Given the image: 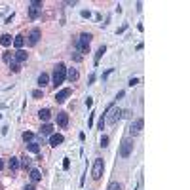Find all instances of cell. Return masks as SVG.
Listing matches in <instances>:
<instances>
[{
  "label": "cell",
  "instance_id": "1",
  "mask_svg": "<svg viewBox=\"0 0 190 190\" xmlns=\"http://www.w3.org/2000/svg\"><path fill=\"white\" fill-rule=\"evenodd\" d=\"M65 78H67V67H65L63 63H59V65L55 67V70H53V86H55V88L61 86V84L65 82Z\"/></svg>",
  "mask_w": 190,
  "mask_h": 190
},
{
  "label": "cell",
  "instance_id": "2",
  "mask_svg": "<svg viewBox=\"0 0 190 190\" xmlns=\"http://www.w3.org/2000/svg\"><path fill=\"white\" fill-rule=\"evenodd\" d=\"M91 34L89 32H84V34H80V38H78V52L80 53H88V50H89V42H91Z\"/></svg>",
  "mask_w": 190,
  "mask_h": 190
},
{
  "label": "cell",
  "instance_id": "3",
  "mask_svg": "<svg viewBox=\"0 0 190 190\" xmlns=\"http://www.w3.org/2000/svg\"><path fill=\"white\" fill-rule=\"evenodd\" d=\"M103 171H105V162L101 160V158H97L93 162V169H91V177L95 179V181H99L101 177H103Z\"/></svg>",
  "mask_w": 190,
  "mask_h": 190
},
{
  "label": "cell",
  "instance_id": "4",
  "mask_svg": "<svg viewBox=\"0 0 190 190\" xmlns=\"http://www.w3.org/2000/svg\"><path fill=\"white\" fill-rule=\"evenodd\" d=\"M131 152H133V141L124 139V141H122V145H120V156H122V158H128Z\"/></svg>",
  "mask_w": 190,
  "mask_h": 190
},
{
  "label": "cell",
  "instance_id": "5",
  "mask_svg": "<svg viewBox=\"0 0 190 190\" xmlns=\"http://www.w3.org/2000/svg\"><path fill=\"white\" fill-rule=\"evenodd\" d=\"M142 126H145V120H142V118H137V120H133L131 126H129V133L131 135H139L141 129H142Z\"/></svg>",
  "mask_w": 190,
  "mask_h": 190
},
{
  "label": "cell",
  "instance_id": "6",
  "mask_svg": "<svg viewBox=\"0 0 190 190\" xmlns=\"http://www.w3.org/2000/svg\"><path fill=\"white\" fill-rule=\"evenodd\" d=\"M70 93H72V89H70V88H65V89H61V91L55 95V101H57V103H65V101L70 97Z\"/></svg>",
  "mask_w": 190,
  "mask_h": 190
},
{
  "label": "cell",
  "instance_id": "7",
  "mask_svg": "<svg viewBox=\"0 0 190 190\" xmlns=\"http://www.w3.org/2000/svg\"><path fill=\"white\" fill-rule=\"evenodd\" d=\"M122 114H124V112H122L120 108H114V110H112V114L108 116V120H105V122H108V124H116V120H120Z\"/></svg>",
  "mask_w": 190,
  "mask_h": 190
},
{
  "label": "cell",
  "instance_id": "8",
  "mask_svg": "<svg viewBox=\"0 0 190 190\" xmlns=\"http://www.w3.org/2000/svg\"><path fill=\"white\" fill-rule=\"evenodd\" d=\"M57 124L61 128H67L68 126V114L67 112H57Z\"/></svg>",
  "mask_w": 190,
  "mask_h": 190
},
{
  "label": "cell",
  "instance_id": "9",
  "mask_svg": "<svg viewBox=\"0 0 190 190\" xmlns=\"http://www.w3.org/2000/svg\"><path fill=\"white\" fill-rule=\"evenodd\" d=\"M38 38H40V29H32L31 34H29V44L31 46H36L38 44Z\"/></svg>",
  "mask_w": 190,
  "mask_h": 190
},
{
  "label": "cell",
  "instance_id": "10",
  "mask_svg": "<svg viewBox=\"0 0 190 190\" xmlns=\"http://www.w3.org/2000/svg\"><path fill=\"white\" fill-rule=\"evenodd\" d=\"M63 141H65V137H63L61 133H55V135L50 137V145H52V147H57V145H61Z\"/></svg>",
  "mask_w": 190,
  "mask_h": 190
},
{
  "label": "cell",
  "instance_id": "11",
  "mask_svg": "<svg viewBox=\"0 0 190 190\" xmlns=\"http://www.w3.org/2000/svg\"><path fill=\"white\" fill-rule=\"evenodd\" d=\"M13 57H15V63H23V61H27V52L17 50V52L13 53Z\"/></svg>",
  "mask_w": 190,
  "mask_h": 190
},
{
  "label": "cell",
  "instance_id": "12",
  "mask_svg": "<svg viewBox=\"0 0 190 190\" xmlns=\"http://www.w3.org/2000/svg\"><path fill=\"white\" fill-rule=\"evenodd\" d=\"M13 46L17 48V50H21V48L25 46V36H23V34H17V36L13 38Z\"/></svg>",
  "mask_w": 190,
  "mask_h": 190
},
{
  "label": "cell",
  "instance_id": "13",
  "mask_svg": "<svg viewBox=\"0 0 190 190\" xmlns=\"http://www.w3.org/2000/svg\"><path fill=\"white\" fill-rule=\"evenodd\" d=\"M67 78H68L70 82H76V80H78V70H76V68H68V70H67Z\"/></svg>",
  "mask_w": 190,
  "mask_h": 190
},
{
  "label": "cell",
  "instance_id": "14",
  "mask_svg": "<svg viewBox=\"0 0 190 190\" xmlns=\"http://www.w3.org/2000/svg\"><path fill=\"white\" fill-rule=\"evenodd\" d=\"M38 116H40V120H44V122H48L52 118V112H50V108H42L40 112H38Z\"/></svg>",
  "mask_w": 190,
  "mask_h": 190
},
{
  "label": "cell",
  "instance_id": "15",
  "mask_svg": "<svg viewBox=\"0 0 190 190\" xmlns=\"http://www.w3.org/2000/svg\"><path fill=\"white\" fill-rule=\"evenodd\" d=\"M48 82H50V76H48L46 72H42V74L38 76V86L44 88V86H48Z\"/></svg>",
  "mask_w": 190,
  "mask_h": 190
},
{
  "label": "cell",
  "instance_id": "16",
  "mask_svg": "<svg viewBox=\"0 0 190 190\" xmlns=\"http://www.w3.org/2000/svg\"><path fill=\"white\" fill-rule=\"evenodd\" d=\"M40 179H42V173H40L38 169H31V181H32V182H38Z\"/></svg>",
  "mask_w": 190,
  "mask_h": 190
},
{
  "label": "cell",
  "instance_id": "17",
  "mask_svg": "<svg viewBox=\"0 0 190 190\" xmlns=\"http://www.w3.org/2000/svg\"><path fill=\"white\" fill-rule=\"evenodd\" d=\"M52 131H53V128H52L50 124H44V126L40 128V133H42V135H52Z\"/></svg>",
  "mask_w": 190,
  "mask_h": 190
},
{
  "label": "cell",
  "instance_id": "18",
  "mask_svg": "<svg viewBox=\"0 0 190 190\" xmlns=\"http://www.w3.org/2000/svg\"><path fill=\"white\" fill-rule=\"evenodd\" d=\"M8 168H10L12 171L17 169V168H19V160H17V158H10V160H8Z\"/></svg>",
  "mask_w": 190,
  "mask_h": 190
},
{
  "label": "cell",
  "instance_id": "19",
  "mask_svg": "<svg viewBox=\"0 0 190 190\" xmlns=\"http://www.w3.org/2000/svg\"><path fill=\"white\" fill-rule=\"evenodd\" d=\"M29 152H32V154H38L40 152V145H38V142H29Z\"/></svg>",
  "mask_w": 190,
  "mask_h": 190
},
{
  "label": "cell",
  "instance_id": "20",
  "mask_svg": "<svg viewBox=\"0 0 190 190\" xmlns=\"http://www.w3.org/2000/svg\"><path fill=\"white\" fill-rule=\"evenodd\" d=\"M0 44L8 48V46L12 44V36H10V34H2V36H0Z\"/></svg>",
  "mask_w": 190,
  "mask_h": 190
},
{
  "label": "cell",
  "instance_id": "21",
  "mask_svg": "<svg viewBox=\"0 0 190 190\" xmlns=\"http://www.w3.org/2000/svg\"><path fill=\"white\" fill-rule=\"evenodd\" d=\"M19 165H21L23 169H31V160H29L27 156H23V158H21V163H19Z\"/></svg>",
  "mask_w": 190,
  "mask_h": 190
},
{
  "label": "cell",
  "instance_id": "22",
  "mask_svg": "<svg viewBox=\"0 0 190 190\" xmlns=\"http://www.w3.org/2000/svg\"><path fill=\"white\" fill-rule=\"evenodd\" d=\"M38 13H40V8H34V6L29 8V17H31V19H36Z\"/></svg>",
  "mask_w": 190,
  "mask_h": 190
},
{
  "label": "cell",
  "instance_id": "23",
  "mask_svg": "<svg viewBox=\"0 0 190 190\" xmlns=\"http://www.w3.org/2000/svg\"><path fill=\"white\" fill-rule=\"evenodd\" d=\"M105 52H107V48H105V46H101L99 50H97V53H95V65L99 63V59L103 57V53H105Z\"/></svg>",
  "mask_w": 190,
  "mask_h": 190
},
{
  "label": "cell",
  "instance_id": "24",
  "mask_svg": "<svg viewBox=\"0 0 190 190\" xmlns=\"http://www.w3.org/2000/svg\"><path fill=\"white\" fill-rule=\"evenodd\" d=\"M32 139H34V135H32L31 131H25V133H23V141H25V142H32Z\"/></svg>",
  "mask_w": 190,
  "mask_h": 190
},
{
  "label": "cell",
  "instance_id": "25",
  "mask_svg": "<svg viewBox=\"0 0 190 190\" xmlns=\"http://www.w3.org/2000/svg\"><path fill=\"white\" fill-rule=\"evenodd\" d=\"M10 68H12V72H15V74H17V72H19V70H21V65L13 61V63H10Z\"/></svg>",
  "mask_w": 190,
  "mask_h": 190
},
{
  "label": "cell",
  "instance_id": "26",
  "mask_svg": "<svg viewBox=\"0 0 190 190\" xmlns=\"http://www.w3.org/2000/svg\"><path fill=\"white\" fill-rule=\"evenodd\" d=\"M2 59H4V63H12V53H10V52H4Z\"/></svg>",
  "mask_w": 190,
  "mask_h": 190
},
{
  "label": "cell",
  "instance_id": "27",
  "mask_svg": "<svg viewBox=\"0 0 190 190\" xmlns=\"http://www.w3.org/2000/svg\"><path fill=\"white\" fill-rule=\"evenodd\" d=\"M108 190H122V186L118 184V182H110L108 184Z\"/></svg>",
  "mask_w": 190,
  "mask_h": 190
},
{
  "label": "cell",
  "instance_id": "28",
  "mask_svg": "<svg viewBox=\"0 0 190 190\" xmlns=\"http://www.w3.org/2000/svg\"><path fill=\"white\" fill-rule=\"evenodd\" d=\"M42 95H44V93H42V89H34V91H32V97H34V99H40Z\"/></svg>",
  "mask_w": 190,
  "mask_h": 190
},
{
  "label": "cell",
  "instance_id": "29",
  "mask_svg": "<svg viewBox=\"0 0 190 190\" xmlns=\"http://www.w3.org/2000/svg\"><path fill=\"white\" fill-rule=\"evenodd\" d=\"M101 147H108V137H107V135L101 137Z\"/></svg>",
  "mask_w": 190,
  "mask_h": 190
},
{
  "label": "cell",
  "instance_id": "30",
  "mask_svg": "<svg viewBox=\"0 0 190 190\" xmlns=\"http://www.w3.org/2000/svg\"><path fill=\"white\" fill-rule=\"evenodd\" d=\"M31 6H34V8H40V6H42V0H32V2H31Z\"/></svg>",
  "mask_w": 190,
  "mask_h": 190
},
{
  "label": "cell",
  "instance_id": "31",
  "mask_svg": "<svg viewBox=\"0 0 190 190\" xmlns=\"http://www.w3.org/2000/svg\"><path fill=\"white\" fill-rule=\"evenodd\" d=\"M63 168H65V169H68V168H70V160H68V158H65V160H63Z\"/></svg>",
  "mask_w": 190,
  "mask_h": 190
},
{
  "label": "cell",
  "instance_id": "32",
  "mask_svg": "<svg viewBox=\"0 0 190 190\" xmlns=\"http://www.w3.org/2000/svg\"><path fill=\"white\" fill-rule=\"evenodd\" d=\"M137 84H139V78H131V80H129V86H131V88L137 86Z\"/></svg>",
  "mask_w": 190,
  "mask_h": 190
},
{
  "label": "cell",
  "instance_id": "33",
  "mask_svg": "<svg viewBox=\"0 0 190 190\" xmlns=\"http://www.w3.org/2000/svg\"><path fill=\"white\" fill-rule=\"evenodd\" d=\"M91 105H93V99H91V97H88V99H86V107H88V108H89V107H91Z\"/></svg>",
  "mask_w": 190,
  "mask_h": 190
},
{
  "label": "cell",
  "instance_id": "34",
  "mask_svg": "<svg viewBox=\"0 0 190 190\" xmlns=\"http://www.w3.org/2000/svg\"><path fill=\"white\" fill-rule=\"evenodd\" d=\"M112 70H114V68H108V70H107V72L103 74V78H108V76H110V72H112Z\"/></svg>",
  "mask_w": 190,
  "mask_h": 190
},
{
  "label": "cell",
  "instance_id": "35",
  "mask_svg": "<svg viewBox=\"0 0 190 190\" xmlns=\"http://www.w3.org/2000/svg\"><path fill=\"white\" fill-rule=\"evenodd\" d=\"M93 116H95V112H93V114H91V116H89V122H88V126H89V128H91V126H93Z\"/></svg>",
  "mask_w": 190,
  "mask_h": 190
},
{
  "label": "cell",
  "instance_id": "36",
  "mask_svg": "<svg viewBox=\"0 0 190 190\" xmlns=\"http://www.w3.org/2000/svg\"><path fill=\"white\" fill-rule=\"evenodd\" d=\"M105 128V118H101V120H99V129H103Z\"/></svg>",
  "mask_w": 190,
  "mask_h": 190
},
{
  "label": "cell",
  "instance_id": "37",
  "mask_svg": "<svg viewBox=\"0 0 190 190\" xmlns=\"http://www.w3.org/2000/svg\"><path fill=\"white\" fill-rule=\"evenodd\" d=\"M89 15H91V13H89L88 10H82V17H89Z\"/></svg>",
  "mask_w": 190,
  "mask_h": 190
},
{
  "label": "cell",
  "instance_id": "38",
  "mask_svg": "<svg viewBox=\"0 0 190 190\" xmlns=\"http://www.w3.org/2000/svg\"><path fill=\"white\" fill-rule=\"evenodd\" d=\"M4 169V162H2V158H0V171Z\"/></svg>",
  "mask_w": 190,
  "mask_h": 190
},
{
  "label": "cell",
  "instance_id": "39",
  "mask_svg": "<svg viewBox=\"0 0 190 190\" xmlns=\"http://www.w3.org/2000/svg\"><path fill=\"white\" fill-rule=\"evenodd\" d=\"M25 190H34V186H32V184H29V186H25Z\"/></svg>",
  "mask_w": 190,
  "mask_h": 190
},
{
  "label": "cell",
  "instance_id": "40",
  "mask_svg": "<svg viewBox=\"0 0 190 190\" xmlns=\"http://www.w3.org/2000/svg\"><path fill=\"white\" fill-rule=\"evenodd\" d=\"M0 118H2V114H0Z\"/></svg>",
  "mask_w": 190,
  "mask_h": 190
}]
</instances>
